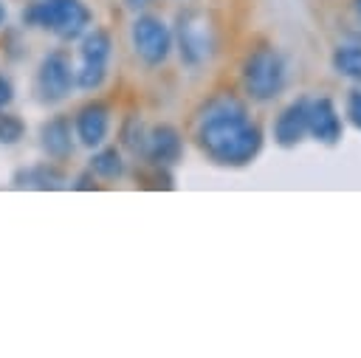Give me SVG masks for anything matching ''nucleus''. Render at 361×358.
I'll list each match as a JSON object with an SVG mask.
<instances>
[{"instance_id": "obj_1", "label": "nucleus", "mask_w": 361, "mask_h": 358, "mask_svg": "<svg viewBox=\"0 0 361 358\" xmlns=\"http://www.w3.org/2000/svg\"><path fill=\"white\" fill-rule=\"evenodd\" d=\"M195 141L209 161L220 166H245L262 149V130L257 121H251L240 99L231 93H217L197 113Z\"/></svg>"}, {"instance_id": "obj_14", "label": "nucleus", "mask_w": 361, "mask_h": 358, "mask_svg": "<svg viewBox=\"0 0 361 358\" xmlns=\"http://www.w3.org/2000/svg\"><path fill=\"white\" fill-rule=\"evenodd\" d=\"M333 70L344 79H353L361 85V45H338L333 48Z\"/></svg>"}, {"instance_id": "obj_13", "label": "nucleus", "mask_w": 361, "mask_h": 358, "mask_svg": "<svg viewBox=\"0 0 361 358\" xmlns=\"http://www.w3.org/2000/svg\"><path fill=\"white\" fill-rule=\"evenodd\" d=\"M14 183L17 186H34V189H62V186H68V178L54 163H39L28 172H20L14 178Z\"/></svg>"}, {"instance_id": "obj_15", "label": "nucleus", "mask_w": 361, "mask_h": 358, "mask_svg": "<svg viewBox=\"0 0 361 358\" xmlns=\"http://www.w3.org/2000/svg\"><path fill=\"white\" fill-rule=\"evenodd\" d=\"M90 172L102 180H118L124 175V161H121V152L116 147H104L99 152H93L90 158Z\"/></svg>"}, {"instance_id": "obj_11", "label": "nucleus", "mask_w": 361, "mask_h": 358, "mask_svg": "<svg viewBox=\"0 0 361 358\" xmlns=\"http://www.w3.org/2000/svg\"><path fill=\"white\" fill-rule=\"evenodd\" d=\"M73 130L79 144L85 147H102L110 130V107L104 101H87L85 107H79L76 118H73Z\"/></svg>"}, {"instance_id": "obj_2", "label": "nucleus", "mask_w": 361, "mask_h": 358, "mask_svg": "<svg viewBox=\"0 0 361 358\" xmlns=\"http://www.w3.org/2000/svg\"><path fill=\"white\" fill-rule=\"evenodd\" d=\"M23 20L34 28L51 31L54 37L71 42L90 28V8L82 0H37L23 11Z\"/></svg>"}, {"instance_id": "obj_12", "label": "nucleus", "mask_w": 361, "mask_h": 358, "mask_svg": "<svg viewBox=\"0 0 361 358\" xmlns=\"http://www.w3.org/2000/svg\"><path fill=\"white\" fill-rule=\"evenodd\" d=\"M39 144L54 161H65L73 152V135H71V118L54 116L39 127Z\"/></svg>"}, {"instance_id": "obj_19", "label": "nucleus", "mask_w": 361, "mask_h": 358, "mask_svg": "<svg viewBox=\"0 0 361 358\" xmlns=\"http://www.w3.org/2000/svg\"><path fill=\"white\" fill-rule=\"evenodd\" d=\"M96 175L93 172H85L79 180H76V189H96V180H93Z\"/></svg>"}, {"instance_id": "obj_10", "label": "nucleus", "mask_w": 361, "mask_h": 358, "mask_svg": "<svg viewBox=\"0 0 361 358\" xmlns=\"http://www.w3.org/2000/svg\"><path fill=\"white\" fill-rule=\"evenodd\" d=\"M341 116L333 104V99L319 96L307 101V135H313L322 144H336L341 138Z\"/></svg>"}, {"instance_id": "obj_6", "label": "nucleus", "mask_w": 361, "mask_h": 358, "mask_svg": "<svg viewBox=\"0 0 361 358\" xmlns=\"http://www.w3.org/2000/svg\"><path fill=\"white\" fill-rule=\"evenodd\" d=\"M79 54H82V65L73 73L76 76V85L82 90H99L104 85V79H107V62H110V54H113L110 34L104 28L85 31L82 34Z\"/></svg>"}, {"instance_id": "obj_5", "label": "nucleus", "mask_w": 361, "mask_h": 358, "mask_svg": "<svg viewBox=\"0 0 361 358\" xmlns=\"http://www.w3.org/2000/svg\"><path fill=\"white\" fill-rule=\"evenodd\" d=\"M130 42L141 62L161 65V62H166V56L172 51V31L161 17L138 14L130 25Z\"/></svg>"}, {"instance_id": "obj_20", "label": "nucleus", "mask_w": 361, "mask_h": 358, "mask_svg": "<svg viewBox=\"0 0 361 358\" xmlns=\"http://www.w3.org/2000/svg\"><path fill=\"white\" fill-rule=\"evenodd\" d=\"M124 3H127V8H135V11H138V8H144L149 0H124Z\"/></svg>"}, {"instance_id": "obj_22", "label": "nucleus", "mask_w": 361, "mask_h": 358, "mask_svg": "<svg viewBox=\"0 0 361 358\" xmlns=\"http://www.w3.org/2000/svg\"><path fill=\"white\" fill-rule=\"evenodd\" d=\"M355 11H358V14H361V0H355Z\"/></svg>"}, {"instance_id": "obj_17", "label": "nucleus", "mask_w": 361, "mask_h": 358, "mask_svg": "<svg viewBox=\"0 0 361 358\" xmlns=\"http://www.w3.org/2000/svg\"><path fill=\"white\" fill-rule=\"evenodd\" d=\"M344 110H347V118L353 121V127L361 130V87H355V90L347 93V104H344Z\"/></svg>"}, {"instance_id": "obj_18", "label": "nucleus", "mask_w": 361, "mask_h": 358, "mask_svg": "<svg viewBox=\"0 0 361 358\" xmlns=\"http://www.w3.org/2000/svg\"><path fill=\"white\" fill-rule=\"evenodd\" d=\"M11 99H14V87H11V82H8L6 76H0V110H3Z\"/></svg>"}, {"instance_id": "obj_16", "label": "nucleus", "mask_w": 361, "mask_h": 358, "mask_svg": "<svg viewBox=\"0 0 361 358\" xmlns=\"http://www.w3.org/2000/svg\"><path fill=\"white\" fill-rule=\"evenodd\" d=\"M25 132V124L20 116L14 113H3L0 110V144H17Z\"/></svg>"}, {"instance_id": "obj_21", "label": "nucleus", "mask_w": 361, "mask_h": 358, "mask_svg": "<svg viewBox=\"0 0 361 358\" xmlns=\"http://www.w3.org/2000/svg\"><path fill=\"white\" fill-rule=\"evenodd\" d=\"M3 20H6V6L0 3V23H3Z\"/></svg>"}, {"instance_id": "obj_9", "label": "nucleus", "mask_w": 361, "mask_h": 358, "mask_svg": "<svg viewBox=\"0 0 361 358\" xmlns=\"http://www.w3.org/2000/svg\"><path fill=\"white\" fill-rule=\"evenodd\" d=\"M180 152H183V141H180V132L172 127V124H155L152 130H147V138H144V158L152 161V166H172L180 161Z\"/></svg>"}, {"instance_id": "obj_8", "label": "nucleus", "mask_w": 361, "mask_h": 358, "mask_svg": "<svg viewBox=\"0 0 361 358\" xmlns=\"http://www.w3.org/2000/svg\"><path fill=\"white\" fill-rule=\"evenodd\" d=\"M307 96L293 99L288 107L279 110V116L274 118V141L285 149L296 147L305 141L307 135Z\"/></svg>"}, {"instance_id": "obj_3", "label": "nucleus", "mask_w": 361, "mask_h": 358, "mask_svg": "<svg viewBox=\"0 0 361 358\" xmlns=\"http://www.w3.org/2000/svg\"><path fill=\"white\" fill-rule=\"evenodd\" d=\"M288 85L285 56L274 45L254 48L243 62V87L254 101H274Z\"/></svg>"}, {"instance_id": "obj_4", "label": "nucleus", "mask_w": 361, "mask_h": 358, "mask_svg": "<svg viewBox=\"0 0 361 358\" xmlns=\"http://www.w3.org/2000/svg\"><path fill=\"white\" fill-rule=\"evenodd\" d=\"M172 39H178L180 59L189 68H197L206 59H212V54L217 48L214 25L206 17V11H200V8H189V11H180L178 14V28H175V37Z\"/></svg>"}, {"instance_id": "obj_7", "label": "nucleus", "mask_w": 361, "mask_h": 358, "mask_svg": "<svg viewBox=\"0 0 361 358\" xmlns=\"http://www.w3.org/2000/svg\"><path fill=\"white\" fill-rule=\"evenodd\" d=\"M73 85H76V76H73L71 59L62 51H54V54L42 56V62L37 68V76H34V90H37V99L42 104L62 101L71 93Z\"/></svg>"}]
</instances>
